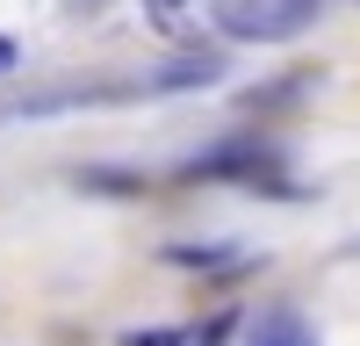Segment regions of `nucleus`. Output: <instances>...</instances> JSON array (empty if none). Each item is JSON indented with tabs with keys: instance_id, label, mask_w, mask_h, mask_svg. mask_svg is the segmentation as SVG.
Wrapping results in <instances>:
<instances>
[{
	"instance_id": "2",
	"label": "nucleus",
	"mask_w": 360,
	"mask_h": 346,
	"mask_svg": "<svg viewBox=\"0 0 360 346\" xmlns=\"http://www.w3.org/2000/svg\"><path fill=\"white\" fill-rule=\"evenodd\" d=\"M245 346H317V332H310L295 310H266L259 325L245 332Z\"/></svg>"
},
{
	"instance_id": "3",
	"label": "nucleus",
	"mask_w": 360,
	"mask_h": 346,
	"mask_svg": "<svg viewBox=\"0 0 360 346\" xmlns=\"http://www.w3.org/2000/svg\"><path fill=\"white\" fill-rule=\"evenodd\" d=\"M0 72H15V44L8 37H0Z\"/></svg>"
},
{
	"instance_id": "1",
	"label": "nucleus",
	"mask_w": 360,
	"mask_h": 346,
	"mask_svg": "<svg viewBox=\"0 0 360 346\" xmlns=\"http://www.w3.org/2000/svg\"><path fill=\"white\" fill-rule=\"evenodd\" d=\"M324 15V0H209V22L238 44H288Z\"/></svg>"
}]
</instances>
